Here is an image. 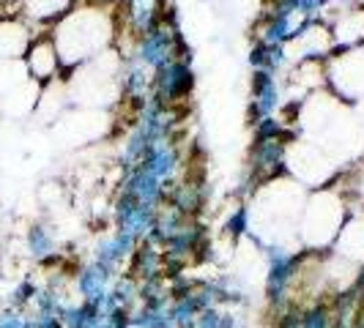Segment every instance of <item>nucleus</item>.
Returning a JSON list of instances; mask_svg holds the SVG:
<instances>
[{"instance_id":"nucleus-1","label":"nucleus","mask_w":364,"mask_h":328,"mask_svg":"<svg viewBox=\"0 0 364 328\" xmlns=\"http://www.w3.org/2000/svg\"><path fill=\"white\" fill-rule=\"evenodd\" d=\"M22 63H25V69H28V77L41 85V82H50L58 77L60 72V58H58V50H55V41L50 33H36L33 41H31V47H28V53L22 58Z\"/></svg>"},{"instance_id":"nucleus-2","label":"nucleus","mask_w":364,"mask_h":328,"mask_svg":"<svg viewBox=\"0 0 364 328\" xmlns=\"http://www.w3.org/2000/svg\"><path fill=\"white\" fill-rule=\"evenodd\" d=\"M115 279H118V271H109L107 266L91 260V263L80 266V271L74 273V290L80 295V301L99 307L109 295Z\"/></svg>"},{"instance_id":"nucleus-3","label":"nucleus","mask_w":364,"mask_h":328,"mask_svg":"<svg viewBox=\"0 0 364 328\" xmlns=\"http://www.w3.org/2000/svg\"><path fill=\"white\" fill-rule=\"evenodd\" d=\"M36 33H31V22L14 14H0V60H22Z\"/></svg>"},{"instance_id":"nucleus-4","label":"nucleus","mask_w":364,"mask_h":328,"mask_svg":"<svg viewBox=\"0 0 364 328\" xmlns=\"http://www.w3.org/2000/svg\"><path fill=\"white\" fill-rule=\"evenodd\" d=\"M137 244H140V241H134V238L127 236V233L115 230L112 236H105L99 244H96V249H93V260H96V263H102V266H107L109 271H118L129 257H132V252H134V246H137Z\"/></svg>"},{"instance_id":"nucleus-5","label":"nucleus","mask_w":364,"mask_h":328,"mask_svg":"<svg viewBox=\"0 0 364 328\" xmlns=\"http://www.w3.org/2000/svg\"><path fill=\"white\" fill-rule=\"evenodd\" d=\"M25 252L36 263H44V266L55 263L58 260V241H55L53 227L41 224V222L31 224L28 233H25Z\"/></svg>"},{"instance_id":"nucleus-6","label":"nucleus","mask_w":364,"mask_h":328,"mask_svg":"<svg viewBox=\"0 0 364 328\" xmlns=\"http://www.w3.org/2000/svg\"><path fill=\"white\" fill-rule=\"evenodd\" d=\"M72 0H19L17 3V14L25 22H53L60 14H66Z\"/></svg>"},{"instance_id":"nucleus-7","label":"nucleus","mask_w":364,"mask_h":328,"mask_svg":"<svg viewBox=\"0 0 364 328\" xmlns=\"http://www.w3.org/2000/svg\"><path fill=\"white\" fill-rule=\"evenodd\" d=\"M299 328H331V307L312 304L307 310H299Z\"/></svg>"},{"instance_id":"nucleus-8","label":"nucleus","mask_w":364,"mask_h":328,"mask_svg":"<svg viewBox=\"0 0 364 328\" xmlns=\"http://www.w3.org/2000/svg\"><path fill=\"white\" fill-rule=\"evenodd\" d=\"M247 230H250V211L238 205V208H233V214L228 217V222H225V233L236 241V238H241Z\"/></svg>"},{"instance_id":"nucleus-9","label":"nucleus","mask_w":364,"mask_h":328,"mask_svg":"<svg viewBox=\"0 0 364 328\" xmlns=\"http://www.w3.org/2000/svg\"><path fill=\"white\" fill-rule=\"evenodd\" d=\"M28 320V312L14 310V307H3L0 310V328H22Z\"/></svg>"},{"instance_id":"nucleus-10","label":"nucleus","mask_w":364,"mask_h":328,"mask_svg":"<svg viewBox=\"0 0 364 328\" xmlns=\"http://www.w3.org/2000/svg\"><path fill=\"white\" fill-rule=\"evenodd\" d=\"M350 328H364V304H362V310H359V315H356V320H353V326Z\"/></svg>"},{"instance_id":"nucleus-11","label":"nucleus","mask_w":364,"mask_h":328,"mask_svg":"<svg viewBox=\"0 0 364 328\" xmlns=\"http://www.w3.org/2000/svg\"><path fill=\"white\" fill-rule=\"evenodd\" d=\"M22 328H38V326H36V320L28 315V320H25V326H22Z\"/></svg>"}]
</instances>
